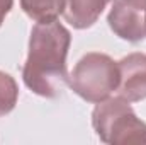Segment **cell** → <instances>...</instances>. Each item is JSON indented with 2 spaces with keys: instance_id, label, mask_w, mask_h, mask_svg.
<instances>
[{
  "instance_id": "1",
  "label": "cell",
  "mask_w": 146,
  "mask_h": 145,
  "mask_svg": "<svg viewBox=\"0 0 146 145\" xmlns=\"http://www.w3.org/2000/svg\"><path fill=\"white\" fill-rule=\"evenodd\" d=\"M72 34L58 21L37 22L31 31L29 53L22 68V80L29 91L41 97H58L70 75L66 55Z\"/></svg>"
},
{
  "instance_id": "2",
  "label": "cell",
  "mask_w": 146,
  "mask_h": 145,
  "mask_svg": "<svg viewBox=\"0 0 146 145\" xmlns=\"http://www.w3.org/2000/svg\"><path fill=\"white\" fill-rule=\"evenodd\" d=\"M92 125L104 144H146V123L136 116L129 101L121 96L97 103L92 113Z\"/></svg>"
},
{
  "instance_id": "3",
  "label": "cell",
  "mask_w": 146,
  "mask_h": 145,
  "mask_svg": "<svg viewBox=\"0 0 146 145\" xmlns=\"http://www.w3.org/2000/svg\"><path fill=\"white\" fill-rule=\"evenodd\" d=\"M68 84L82 99L97 104L117 91L119 67L109 55L87 53L75 65Z\"/></svg>"
},
{
  "instance_id": "4",
  "label": "cell",
  "mask_w": 146,
  "mask_h": 145,
  "mask_svg": "<svg viewBox=\"0 0 146 145\" xmlns=\"http://www.w3.org/2000/svg\"><path fill=\"white\" fill-rule=\"evenodd\" d=\"M119 85L117 92L129 103L146 99V55L131 53L117 62Z\"/></svg>"
},
{
  "instance_id": "5",
  "label": "cell",
  "mask_w": 146,
  "mask_h": 145,
  "mask_svg": "<svg viewBox=\"0 0 146 145\" xmlns=\"http://www.w3.org/2000/svg\"><path fill=\"white\" fill-rule=\"evenodd\" d=\"M107 22L117 36L129 43H138L146 36V14L133 9L124 0L114 2Z\"/></svg>"
},
{
  "instance_id": "6",
  "label": "cell",
  "mask_w": 146,
  "mask_h": 145,
  "mask_svg": "<svg viewBox=\"0 0 146 145\" xmlns=\"http://www.w3.org/2000/svg\"><path fill=\"white\" fill-rule=\"evenodd\" d=\"M112 0H66L63 15L75 29H87L97 22Z\"/></svg>"
},
{
  "instance_id": "7",
  "label": "cell",
  "mask_w": 146,
  "mask_h": 145,
  "mask_svg": "<svg viewBox=\"0 0 146 145\" xmlns=\"http://www.w3.org/2000/svg\"><path fill=\"white\" fill-rule=\"evenodd\" d=\"M65 3L66 0H21L22 10L36 22L56 21L65 10Z\"/></svg>"
},
{
  "instance_id": "8",
  "label": "cell",
  "mask_w": 146,
  "mask_h": 145,
  "mask_svg": "<svg viewBox=\"0 0 146 145\" xmlns=\"http://www.w3.org/2000/svg\"><path fill=\"white\" fill-rule=\"evenodd\" d=\"M17 97H19V89L14 77H10L5 72H0V116L9 114L15 108Z\"/></svg>"
},
{
  "instance_id": "9",
  "label": "cell",
  "mask_w": 146,
  "mask_h": 145,
  "mask_svg": "<svg viewBox=\"0 0 146 145\" xmlns=\"http://www.w3.org/2000/svg\"><path fill=\"white\" fill-rule=\"evenodd\" d=\"M12 3H14V0H0V26L5 21V15L10 12Z\"/></svg>"
},
{
  "instance_id": "10",
  "label": "cell",
  "mask_w": 146,
  "mask_h": 145,
  "mask_svg": "<svg viewBox=\"0 0 146 145\" xmlns=\"http://www.w3.org/2000/svg\"><path fill=\"white\" fill-rule=\"evenodd\" d=\"M124 2H126L127 5H131L133 9H136V10L146 14V0H124Z\"/></svg>"
}]
</instances>
